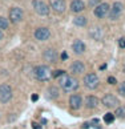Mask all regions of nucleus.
I'll return each instance as SVG.
<instances>
[{
  "label": "nucleus",
  "mask_w": 125,
  "mask_h": 129,
  "mask_svg": "<svg viewBox=\"0 0 125 129\" xmlns=\"http://www.w3.org/2000/svg\"><path fill=\"white\" fill-rule=\"evenodd\" d=\"M71 71L75 75H81V73H84V71H85V65H84V63H81V61H73L71 65Z\"/></svg>",
  "instance_id": "obj_16"
},
{
  "label": "nucleus",
  "mask_w": 125,
  "mask_h": 129,
  "mask_svg": "<svg viewBox=\"0 0 125 129\" xmlns=\"http://www.w3.org/2000/svg\"><path fill=\"white\" fill-rule=\"evenodd\" d=\"M99 4H100V0H89V6H92V7L99 6Z\"/></svg>",
  "instance_id": "obj_29"
},
{
  "label": "nucleus",
  "mask_w": 125,
  "mask_h": 129,
  "mask_svg": "<svg viewBox=\"0 0 125 129\" xmlns=\"http://www.w3.org/2000/svg\"><path fill=\"white\" fill-rule=\"evenodd\" d=\"M85 9V4L83 0H72L71 3V11L75 12V13H79L81 11H84Z\"/></svg>",
  "instance_id": "obj_15"
},
{
  "label": "nucleus",
  "mask_w": 125,
  "mask_h": 129,
  "mask_svg": "<svg viewBox=\"0 0 125 129\" xmlns=\"http://www.w3.org/2000/svg\"><path fill=\"white\" fill-rule=\"evenodd\" d=\"M101 101H103V104L105 105L107 108H117L118 107V100H117V97L116 96H113V94H110V93H108V94H105V96L101 99Z\"/></svg>",
  "instance_id": "obj_10"
},
{
  "label": "nucleus",
  "mask_w": 125,
  "mask_h": 129,
  "mask_svg": "<svg viewBox=\"0 0 125 129\" xmlns=\"http://www.w3.org/2000/svg\"><path fill=\"white\" fill-rule=\"evenodd\" d=\"M72 48H73V52H76L77 55H81V53H84V51H85V44L81 40H76V41H73V44H72Z\"/></svg>",
  "instance_id": "obj_17"
},
{
  "label": "nucleus",
  "mask_w": 125,
  "mask_h": 129,
  "mask_svg": "<svg viewBox=\"0 0 125 129\" xmlns=\"http://www.w3.org/2000/svg\"><path fill=\"white\" fill-rule=\"evenodd\" d=\"M9 23L6 17H0V29H7Z\"/></svg>",
  "instance_id": "obj_23"
},
{
  "label": "nucleus",
  "mask_w": 125,
  "mask_h": 129,
  "mask_svg": "<svg viewBox=\"0 0 125 129\" xmlns=\"http://www.w3.org/2000/svg\"><path fill=\"white\" fill-rule=\"evenodd\" d=\"M3 36H4V35H3V32H2V29H0V40L3 39Z\"/></svg>",
  "instance_id": "obj_33"
},
{
  "label": "nucleus",
  "mask_w": 125,
  "mask_h": 129,
  "mask_svg": "<svg viewBox=\"0 0 125 129\" xmlns=\"http://www.w3.org/2000/svg\"><path fill=\"white\" fill-rule=\"evenodd\" d=\"M124 72H125V67H124Z\"/></svg>",
  "instance_id": "obj_34"
},
{
  "label": "nucleus",
  "mask_w": 125,
  "mask_h": 129,
  "mask_svg": "<svg viewBox=\"0 0 125 129\" xmlns=\"http://www.w3.org/2000/svg\"><path fill=\"white\" fill-rule=\"evenodd\" d=\"M108 83L112 84V85H114V84L117 83V80H116V77H113V76H109V77H108Z\"/></svg>",
  "instance_id": "obj_28"
},
{
  "label": "nucleus",
  "mask_w": 125,
  "mask_h": 129,
  "mask_svg": "<svg viewBox=\"0 0 125 129\" xmlns=\"http://www.w3.org/2000/svg\"><path fill=\"white\" fill-rule=\"evenodd\" d=\"M33 75L39 81H48L52 79V71L48 65H39L33 71Z\"/></svg>",
  "instance_id": "obj_2"
},
{
  "label": "nucleus",
  "mask_w": 125,
  "mask_h": 129,
  "mask_svg": "<svg viewBox=\"0 0 125 129\" xmlns=\"http://www.w3.org/2000/svg\"><path fill=\"white\" fill-rule=\"evenodd\" d=\"M59 85L62 88L64 92H72V90H76L79 88V81H77V79L64 73L59 77Z\"/></svg>",
  "instance_id": "obj_1"
},
{
  "label": "nucleus",
  "mask_w": 125,
  "mask_h": 129,
  "mask_svg": "<svg viewBox=\"0 0 125 129\" xmlns=\"http://www.w3.org/2000/svg\"><path fill=\"white\" fill-rule=\"evenodd\" d=\"M60 59H61V60H67V59H68V55H67V52H62V53L60 55Z\"/></svg>",
  "instance_id": "obj_30"
},
{
  "label": "nucleus",
  "mask_w": 125,
  "mask_h": 129,
  "mask_svg": "<svg viewBox=\"0 0 125 129\" xmlns=\"http://www.w3.org/2000/svg\"><path fill=\"white\" fill-rule=\"evenodd\" d=\"M114 116L118 118H124L125 117V107H117L116 112H114Z\"/></svg>",
  "instance_id": "obj_21"
},
{
  "label": "nucleus",
  "mask_w": 125,
  "mask_h": 129,
  "mask_svg": "<svg viewBox=\"0 0 125 129\" xmlns=\"http://www.w3.org/2000/svg\"><path fill=\"white\" fill-rule=\"evenodd\" d=\"M86 23H88V19H86L85 16H76L73 19V24L75 25H77V27H85L86 25Z\"/></svg>",
  "instance_id": "obj_19"
},
{
  "label": "nucleus",
  "mask_w": 125,
  "mask_h": 129,
  "mask_svg": "<svg viewBox=\"0 0 125 129\" xmlns=\"http://www.w3.org/2000/svg\"><path fill=\"white\" fill-rule=\"evenodd\" d=\"M32 4H33V9H35V12L37 15H40V16L49 15V7L44 2H41V0H33Z\"/></svg>",
  "instance_id": "obj_3"
},
{
  "label": "nucleus",
  "mask_w": 125,
  "mask_h": 129,
  "mask_svg": "<svg viewBox=\"0 0 125 129\" xmlns=\"http://www.w3.org/2000/svg\"><path fill=\"white\" fill-rule=\"evenodd\" d=\"M122 4L120 3V2H116V3H113V6L110 7L109 9V13H108V16L110 20H116V19L120 17V15H121V12H122Z\"/></svg>",
  "instance_id": "obj_7"
},
{
  "label": "nucleus",
  "mask_w": 125,
  "mask_h": 129,
  "mask_svg": "<svg viewBox=\"0 0 125 129\" xmlns=\"http://www.w3.org/2000/svg\"><path fill=\"white\" fill-rule=\"evenodd\" d=\"M47 96L52 99V100H56L57 97H59V89H57L56 87H51V88H48L47 90Z\"/></svg>",
  "instance_id": "obj_20"
},
{
  "label": "nucleus",
  "mask_w": 125,
  "mask_h": 129,
  "mask_svg": "<svg viewBox=\"0 0 125 129\" xmlns=\"http://www.w3.org/2000/svg\"><path fill=\"white\" fill-rule=\"evenodd\" d=\"M9 20H11L13 24H17L23 20V9L19 7H13L9 11Z\"/></svg>",
  "instance_id": "obj_8"
},
{
  "label": "nucleus",
  "mask_w": 125,
  "mask_h": 129,
  "mask_svg": "<svg viewBox=\"0 0 125 129\" xmlns=\"http://www.w3.org/2000/svg\"><path fill=\"white\" fill-rule=\"evenodd\" d=\"M89 36L95 40H101L104 37V29L100 27H93L89 29Z\"/></svg>",
  "instance_id": "obj_13"
},
{
  "label": "nucleus",
  "mask_w": 125,
  "mask_h": 129,
  "mask_svg": "<svg viewBox=\"0 0 125 129\" xmlns=\"http://www.w3.org/2000/svg\"><path fill=\"white\" fill-rule=\"evenodd\" d=\"M85 105L88 108H90V109L96 108L99 105V99L96 97V96H88V97L85 99Z\"/></svg>",
  "instance_id": "obj_18"
},
{
  "label": "nucleus",
  "mask_w": 125,
  "mask_h": 129,
  "mask_svg": "<svg viewBox=\"0 0 125 129\" xmlns=\"http://www.w3.org/2000/svg\"><path fill=\"white\" fill-rule=\"evenodd\" d=\"M90 125H92L93 128H96V129H101V126H100V124H99V120H97V118H95V120L90 121Z\"/></svg>",
  "instance_id": "obj_26"
},
{
  "label": "nucleus",
  "mask_w": 125,
  "mask_h": 129,
  "mask_svg": "<svg viewBox=\"0 0 125 129\" xmlns=\"http://www.w3.org/2000/svg\"><path fill=\"white\" fill-rule=\"evenodd\" d=\"M32 128H33V129H41V125H39V124H36V122H33V124H32Z\"/></svg>",
  "instance_id": "obj_31"
},
{
  "label": "nucleus",
  "mask_w": 125,
  "mask_h": 129,
  "mask_svg": "<svg viewBox=\"0 0 125 129\" xmlns=\"http://www.w3.org/2000/svg\"><path fill=\"white\" fill-rule=\"evenodd\" d=\"M117 90H118V94H121L122 97H125V81L118 85V89Z\"/></svg>",
  "instance_id": "obj_24"
},
{
  "label": "nucleus",
  "mask_w": 125,
  "mask_h": 129,
  "mask_svg": "<svg viewBox=\"0 0 125 129\" xmlns=\"http://www.w3.org/2000/svg\"><path fill=\"white\" fill-rule=\"evenodd\" d=\"M118 47L120 48H125V37H120L118 39Z\"/></svg>",
  "instance_id": "obj_27"
},
{
  "label": "nucleus",
  "mask_w": 125,
  "mask_h": 129,
  "mask_svg": "<svg viewBox=\"0 0 125 129\" xmlns=\"http://www.w3.org/2000/svg\"><path fill=\"white\" fill-rule=\"evenodd\" d=\"M32 100H33V101H37V94H33V96H32Z\"/></svg>",
  "instance_id": "obj_32"
},
{
  "label": "nucleus",
  "mask_w": 125,
  "mask_h": 129,
  "mask_svg": "<svg viewBox=\"0 0 125 129\" xmlns=\"http://www.w3.org/2000/svg\"><path fill=\"white\" fill-rule=\"evenodd\" d=\"M49 4H51V8L53 9V11H56L57 13H62V12L65 11V3H64V0H51Z\"/></svg>",
  "instance_id": "obj_11"
},
{
  "label": "nucleus",
  "mask_w": 125,
  "mask_h": 129,
  "mask_svg": "<svg viewBox=\"0 0 125 129\" xmlns=\"http://www.w3.org/2000/svg\"><path fill=\"white\" fill-rule=\"evenodd\" d=\"M109 9H110V6L108 3H100L99 6L95 7L93 13H95V16L97 19H104L109 13Z\"/></svg>",
  "instance_id": "obj_6"
},
{
  "label": "nucleus",
  "mask_w": 125,
  "mask_h": 129,
  "mask_svg": "<svg viewBox=\"0 0 125 129\" xmlns=\"http://www.w3.org/2000/svg\"><path fill=\"white\" fill-rule=\"evenodd\" d=\"M64 73H65L64 71H55V72H52V79H59Z\"/></svg>",
  "instance_id": "obj_25"
},
{
  "label": "nucleus",
  "mask_w": 125,
  "mask_h": 129,
  "mask_svg": "<svg viewBox=\"0 0 125 129\" xmlns=\"http://www.w3.org/2000/svg\"><path fill=\"white\" fill-rule=\"evenodd\" d=\"M99 84H100V80L95 73H88L84 76V85L88 89H96L99 87Z\"/></svg>",
  "instance_id": "obj_5"
},
{
  "label": "nucleus",
  "mask_w": 125,
  "mask_h": 129,
  "mask_svg": "<svg viewBox=\"0 0 125 129\" xmlns=\"http://www.w3.org/2000/svg\"><path fill=\"white\" fill-rule=\"evenodd\" d=\"M104 121L107 122V124H112L114 121V114L112 113H105L104 114Z\"/></svg>",
  "instance_id": "obj_22"
},
{
  "label": "nucleus",
  "mask_w": 125,
  "mask_h": 129,
  "mask_svg": "<svg viewBox=\"0 0 125 129\" xmlns=\"http://www.w3.org/2000/svg\"><path fill=\"white\" fill-rule=\"evenodd\" d=\"M51 37V31L45 27H40V28H36L35 31V39L39 40V41H45Z\"/></svg>",
  "instance_id": "obj_9"
},
{
  "label": "nucleus",
  "mask_w": 125,
  "mask_h": 129,
  "mask_svg": "<svg viewBox=\"0 0 125 129\" xmlns=\"http://www.w3.org/2000/svg\"><path fill=\"white\" fill-rule=\"evenodd\" d=\"M83 104V97L80 94H72L69 97V107L72 109H79Z\"/></svg>",
  "instance_id": "obj_12"
},
{
  "label": "nucleus",
  "mask_w": 125,
  "mask_h": 129,
  "mask_svg": "<svg viewBox=\"0 0 125 129\" xmlns=\"http://www.w3.org/2000/svg\"><path fill=\"white\" fill-rule=\"evenodd\" d=\"M43 56H44V59L48 61V63H56L57 61V52L55 49H52V48H48L47 51H44Z\"/></svg>",
  "instance_id": "obj_14"
},
{
  "label": "nucleus",
  "mask_w": 125,
  "mask_h": 129,
  "mask_svg": "<svg viewBox=\"0 0 125 129\" xmlns=\"http://www.w3.org/2000/svg\"><path fill=\"white\" fill-rule=\"evenodd\" d=\"M12 99V88L8 84H2L0 85V103L7 104Z\"/></svg>",
  "instance_id": "obj_4"
}]
</instances>
